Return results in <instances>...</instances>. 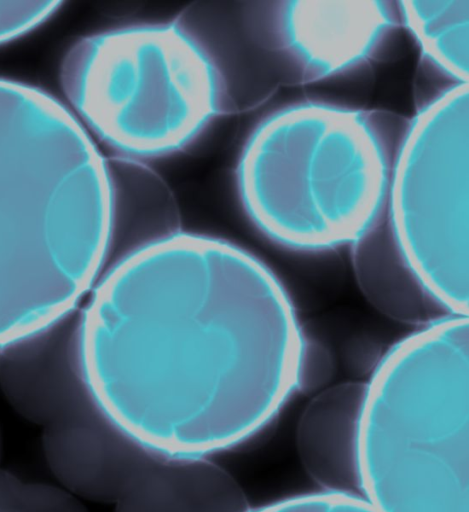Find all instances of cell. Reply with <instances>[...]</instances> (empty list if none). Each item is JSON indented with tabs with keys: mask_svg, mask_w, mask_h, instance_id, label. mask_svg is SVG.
<instances>
[{
	"mask_svg": "<svg viewBox=\"0 0 469 512\" xmlns=\"http://www.w3.org/2000/svg\"><path fill=\"white\" fill-rule=\"evenodd\" d=\"M303 342L288 293L255 256L194 234L155 240L98 284L80 328L96 407L161 454L225 449L297 389Z\"/></svg>",
	"mask_w": 469,
	"mask_h": 512,
	"instance_id": "obj_1",
	"label": "cell"
},
{
	"mask_svg": "<svg viewBox=\"0 0 469 512\" xmlns=\"http://www.w3.org/2000/svg\"><path fill=\"white\" fill-rule=\"evenodd\" d=\"M469 323L449 315L391 346L365 382L364 498L378 512H469Z\"/></svg>",
	"mask_w": 469,
	"mask_h": 512,
	"instance_id": "obj_2",
	"label": "cell"
},
{
	"mask_svg": "<svg viewBox=\"0 0 469 512\" xmlns=\"http://www.w3.org/2000/svg\"><path fill=\"white\" fill-rule=\"evenodd\" d=\"M392 165L364 112L302 103L267 118L251 135L239 187L255 224L301 250L351 243L383 213Z\"/></svg>",
	"mask_w": 469,
	"mask_h": 512,
	"instance_id": "obj_3",
	"label": "cell"
},
{
	"mask_svg": "<svg viewBox=\"0 0 469 512\" xmlns=\"http://www.w3.org/2000/svg\"><path fill=\"white\" fill-rule=\"evenodd\" d=\"M73 87L98 132L132 156H157L190 142L217 111L215 70L183 25L119 29L85 43Z\"/></svg>",
	"mask_w": 469,
	"mask_h": 512,
	"instance_id": "obj_4",
	"label": "cell"
},
{
	"mask_svg": "<svg viewBox=\"0 0 469 512\" xmlns=\"http://www.w3.org/2000/svg\"><path fill=\"white\" fill-rule=\"evenodd\" d=\"M388 221L430 293L468 316V88L448 87L413 118L392 162Z\"/></svg>",
	"mask_w": 469,
	"mask_h": 512,
	"instance_id": "obj_5",
	"label": "cell"
},
{
	"mask_svg": "<svg viewBox=\"0 0 469 512\" xmlns=\"http://www.w3.org/2000/svg\"><path fill=\"white\" fill-rule=\"evenodd\" d=\"M388 2L293 1L278 10L280 50L304 79L344 72L364 61L393 25Z\"/></svg>",
	"mask_w": 469,
	"mask_h": 512,
	"instance_id": "obj_6",
	"label": "cell"
},
{
	"mask_svg": "<svg viewBox=\"0 0 469 512\" xmlns=\"http://www.w3.org/2000/svg\"><path fill=\"white\" fill-rule=\"evenodd\" d=\"M43 451L61 487L78 498L115 503L159 454L132 438L99 409L47 426Z\"/></svg>",
	"mask_w": 469,
	"mask_h": 512,
	"instance_id": "obj_7",
	"label": "cell"
},
{
	"mask_svg": "<svg viewBox=\"0 0 469 512\" xmlns=\"http://www.w3.org/2000/svg\"><path fill=\"white\" fill-rule=\"evenodd\" d=\"M364 394L365 382L329 385L315 393L299 417L297 453L322 492L364 498L359 457Z\"/></svg>",
	"mask_w": 469,
	"mask_h": 512,
	"instance_id": "obj_8",
	"label": "cell"
},
{
	"mask_svg": "<svg viewBox=\"0 0 469 512\" xmlns=\"http://www.w3.org/2000/svg\"><path fill=\"white\" fill-rule=\"evenodd\" d=\"M114 512H249L223 468L200 457L159 453L114 503Z\"/></svg>",
	"mask_w": 469,
	"mask_h": 512,
	"instance_id": "obj_9",
	"label": "cell"
},
{
	"mask_svg": "<svg viewBox=\"0 0 469 512\" xmlns=\"http://www.w3.org/2000/svg\"><path fill=\"white\" fill-rule=\"evenodd\" d=\"M351 264L364 298L390 320L421 328L454 315L422 283L382 216L351 242Z\"/></svg>",
	"mask_w": 469,
	"mask_h": 512,
	"instance_id": "obj_10",
	"label": "cell"
},
{
	"mask_svg": "<svg viewBox=\"0 0 469 512\" xmlns=\"http://www.w3.org/2000/svg\"><path fill=\"white\" fill-rule=\"evenodd\" d=\"M398 11L425 60L453 84H467L469 1H402Z\"/></svg>",
	"mask_w": 469,
	"mask_h": 512,
	"instance_id": "obj_11",
	"label": "cell"
},
{
	"mask_svg": "<svg viewBox=\"0 0 469 512\" xmlns=\"http://www.w3.org/2000/svg\"><path fill=\"white\" fill-rule=\"evenodd\" d=\"M0 512H89L63 487L27 482L0 471Z\"/></svg>",
	"mask_w": 469,
	"mask_h": 512,
	"instance_id": "obj_12",
	"label": "cell"
},
{
	"mask_svg": "<svg viewBox=\"0 0 469 512\" xmlns=\"http://www.w3.org/2000/svg\"><path fill=\"white\" fill-rule=\"evenodd\" d=\"M249 512H378L366 499L335 493L305 494Z\"/></svg>",
	"mask_w": 469,
	"mask_h": 512,
	"instance_id": "obj_13",
	"label": "cell"
},
{
	"mask_svg": "<svg viewBox=\"0 0 469 512\" xmlns=\"http://www.w3.org/2000/svg\"><path fill=\"white\" fill-rule=\"evenodd\" d=\"M336 362L327 345L303 332L297 389L318 392L330 385Z\"/></svg>",
	"mask_w": 469,
	"mask_h": 512,
	"instance_id": "obj_14",
	"label": "cell"
}]
</instances>
